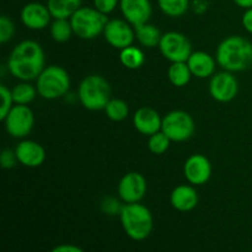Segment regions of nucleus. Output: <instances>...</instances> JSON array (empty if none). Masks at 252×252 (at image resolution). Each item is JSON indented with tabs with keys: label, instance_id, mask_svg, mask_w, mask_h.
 Here are the masks:
<instances>
[{
	"label": "nucleus",
	"instance_id": "nucleus-1",
	"mask_svg": "<svg viewBox=\"0 0 252 252\" xmlns=\"http://www.w3.org/2000/svg\"><path fill=\"white\" fill-rule=\"evenodd\" d=\"M46 57L41 44L26 39L14 47L7 59V69L20 81L36 80L44 69Z\"/></svg>",
	"mask_w": 252,
	"mask_h": 252
},
{
	"label": "nucleus",
	"instance_id": "nucleus-2",
	"mask_svg": "<svg viewBox=\"0 0 252 252\" xmlns=\"http://www.w3.org/2000/svg\"><path fill=\"white\" fill-rule=\"evenodd\" d=\"M216 59L218 65L226 71L248 70L252 66V43L239 34L226 37L217 47Z\"/></svg>",
	"mask_w": 252,
	"mask_h": 252
},
{
	"label": "nucleus",
	"instance_id": "nucleus-3",
	"mask_svg": "<svg viewBox=\"0 0 252 252\" xmlns=\"http://www.w3.org/2000/svg\"><path fill=\"white\" fill-rule=\"evenodd\" d=\"M120 219L125 233L134 241H143L149 238L154 228L152 212L140 202L123 204Z\"/></svg>",
	"mask_w": 252,
	"mask_h": 252
},
{
	"label": "nucleus",
	"instance_id": "nucleus-4",
	"mask_svg": "<svg viewBox=\"0 0 252 252\" xmlns=\"http://www.w3.org/2000/svg\"><path fill=\"white\" fill-rule=\"evenodd\" d=\"M78 98L89 111L105 110L111 100L110 83L98 74H91L81 80L78 89Z\"/></svg>",
	"mask_w": 252,
	"mask_h": 252
},
{
	"label": "nucleus",
	"instance_id": "nucleus-5",
	"mask_svg": "<svg viewBox=\"0 0 252 252\" xmlns=\"http://www.w3.org/2000/svg\"><path fill=\"white\" fill-rule=\"evenodd\" d=\"M37 93L44 100H57L68 94L70 89V76L59 65L44 66L36 79Z\"/></svg>",
	"mask_w": 252,
	"mask_h": 252
},
{
	"label": "nucleus",
	"instance_id": "nucleus-6",
	"mask_svg": "<svg viewBox=\"0 0 252 252\" xmlns=\"http://www.w3.org/2000/svg\"><path fill=\"white\" fill-rule=\"evenodd\" d=\"M69 20L74 34L81 39L96 38L98 34L103 33V30L108 22L107 15L102 14L95 7L88 6H81Z\"/></svg>",
	"mask_w": 252,
	"mask_h": 252
},
{
	"label": "nucleus",
	"instance_id": "nucleus-7",
	"mask_svg": "<svg viewBox=\"0 0 252 252\" xmlns=\"http://www.w3.org/2000/svg\"><path fill=\"white\" fill-rule=\"evenodd\" d=\"M161 130L171 142L182 143L191 139L196 130V125L189 112L174 110L162 117Z\"/></svg>",
	"mask_w": 252,
	"mask_h": 252
},
{
	"label": "nucleus",
	"instance_id": "nucleus-8",
	"mask_svg": "<svg viewBox=\"0 0 252 252\" xmlns=\"http://www.w3.org/2000/svg\"><path fill=\"white\" fill-rule=\"evenodd\" d=\"M2 122L10 137L24 139L33 129V111L29 107V105H14Z\"/></svg>",
	"mask_w": 252,
	"mask_h": 252
},
{
	"label": "nucleus",
	"instance_id": "nucleus-9",
	"mask_svg": "<svg viewBox=\"0 0 252 252\" xmlns=\"http://www.w3.org/2000/svg\"><path fill=\"white\" fill-rule=\"evenodd\" d=\"M159 49L164 58L171 63L187 62V59L192 54V46L189 39L184 33L177 31H170L162 34Z\"/></svg>",
	"mask_w": 252,
	"mask_h": 252
},
{
	"label": "nucleus",
	"instance_id": "nucleus-10",
	"mask_svg": "<svg viewBox=\"0 0 252 252\" xmlns=\"http://www.w3.org/2000/svg\"><path fill=\"white\" fill-rule=\"evenodd\" d=\"M117 193L123 203H138L147 193V180L140 172H127L118 182Z\"/></svg>",
	"mask_w": 252,
	"mask_h": 252
},
{
	"label": "nucleus",
	"instance_id": "nucleus-11",
	"mask_svg": "<svg viewBox=\"0 0 252 252\" xmlns=\"http://www.w3.org/2000/svg\"><path fill=\"white\" fill-rule=\"evenodd\" d=\"M103 37L111 47L121 51L126 47L132 46L134 42V26H132L127 20H108L107 25L103 30Z\"/></svg>",
	"mask_w": 252,
	"mask_h": 252
},
{
	"label": "nucleus",
	"instance_id": "nucleus-12",
	"mask_svg": "<svg viewBox=\"0 0 252 252\" xmlns=\"http://www.w3.org/2000/svg\"><path fill=\"white\" fill-rule=\"evenodd\" d=\"M239 81L231 71H219L211 78L209 94L218 102H230L238 96Z\"/></svg>",
	"mask_w": 252,
	"mask_h": 252
},
{
	"label": "nucleus",
	"instance_id": "nucleus-13",
	"mask_svg": "<svg viewBox=\"0 0 252 252\" xmlns=\"http://www.w3.org/2000/svg\"><path fill=\"white\" fill-rule=\"evenodd\" d=\"M184 175L189 185L203 186L211 180L212 164L203 154H192L184 165Z\"/></svg>",
	"mask_w": 252,
	"mask_h": 252
},
{
	"label": "nucleus",
	"instance_id": "nucleus-14",
	"mask_svg": "<svg viewBox=\"0 0 252 252\" xmlns=\"http://www.w3.org/2000/svg\"><path fill=\"white\" fill-rule=\"evenodd\" d=\"M20 17H21L24 26L30 30H34V31H39V30H44L46 27H48L51 20L53 19L47 5L36 1L25 5L20 12Z\"/></svg>",
	"mask_w": 252,
	"mask_h": 252
},
{
	"label": "nucleus",
	"instance_id": "nucleus-15",
	"mask_svg": "<svg viewBox=\"0 0 252 252\" xmlns=\"http://www.w3.org/2000/svg\"><path fill=\"white\" fill-rule=\"evenodd\" d=\"M120 9L125 20L134 27L149 22L153 14L149 0H120Z\"/></svg>",
	"mask_w": 252,
	"mask_h": 252
},
{
	"label": "nucleus",
	"instance_id": "nucleus-16",
	"mask_svg": "<svg viewBox=\"0 0 252 252\" xmlns=\"http://www.w3.org/2000/svg\"><path fill=\"white\" fill-rule=\"evenodd\" d=\"M15 153L20 164L30 169L41 166L46 160V150L34 140H21L15 148Z\"/></svg>",
	"mask_w": 252,
	"mask_h": 252
},
{
	"label": "nucleus",
	"instance_id": "nucleus-17",
	"mask_svg": "<svg viewBox=\"0 0 252 252\" xmlns=\"http://www.w3.org/2000/svg\"><path fill=\"white\" fill-rule=\"evenodd\" d=\"M162 118L160 117L159 112L152 107L138 108L133 115V126L135 129L143 135H153L157 132L161 130Z\"/></svg>",
	"mask_w": 252,
	"mask_h": 252
},
{
	"label": "nucleus",
	"instance_id": "nucleus-18",
	"mask_svg": "<svg viewBox=\"0 0 252 252\" xmlns=\"http://www.w3.org/2000/svg\"><path fill=\"white\" fill-rule=\"evenodd\" d=\"M170 202L176 211L186 213L196 208L199 202V197L193 185H180L172 189L170 194Z\"/></svg>",
	"mask_w": 252,
	"mask_h": 252
},
{
	"label": "nucleus",
	"instance_id": "nucleus-19",
	"mask_svg": "<svg viewBox=\"0 0 252 252\" xmlns=\"http://www.w3.org/2000/svg\"><path fill=\"white\" fill-rule=\"evenodd\" d=\"M217 59L211 54L203 51L192 52L187 59V65L191 70L192 75L198 79H207L213 76L217 66Z\"/></svg>",
	"mask_w": 252,
	"mask_h": 252
},
{
	"label": "nucleus",
	"instance_id": "nucleus-20",
	"mask_svg": "<svg viewBox=\"0 0 252 252\" xmlns=\"http://www.w3.org/2000/svg\"><path fill=\"white\" fill-rule=\"evenodd\" d=\"M135 32V39L138 43L144 48H155L159 47L160 39H161L162 34L160 33L159 29L155 25L145 22V24L139 25V26L134 27Z\"/></svg>",
	"mask_w": 252,
	"mask_h": 252
},
{
	"label": "nucleus",
	"instance_id": "nucleus-21",
	"mask_svg": "<svg viewBox=\"0 0 252 252\" xmlns=\"http://www.w3.org/2000/svg\"><path fill=\"white\" fill-rule=\"evenodd\" d=\"M53 19H70L81 7V0H47Z\"/></svg>",
	"mask_w": 252,
	"mask_h": 252
},
{
	"label": "nucleus",
	"instance_id": "nucleus-22",
	"mask_svg": "<svg viewBox=\"0 0 252 252\" xmlns=\"http://www.w3.org/2000/svg\"><path fill=\"white\" fill-rule=\"evenodd\" d=\"M192 73L189 70L187 62H176L171 63V65L167 69V78L170 83L176 88H184L191 81Z\"/></svg>",
	"mask_w": 252,
	"mask_h": 252
},
{
	"label": "nucleus",
	"instance_id": "nucleus-23",
	"mask_svg": "<svg viewBox=\"0 0 252 252\" xmlns=\"http://www.w3.org/2000/svg\"><path fill=\"white\" fill-rule=\"evenodd\" d=\"M120 62L125 68L135 70L144 64L145 56L139 47H135L132 44V46L121 49Z\"/></svg>",
	"mask_w": 252,
	"mask_h": 252
},
{
	"label": "nucleus",
	"instance_id": "nucleus-24",
	"mask_svg": "<svg viewBox=\"0 0 252 252\" xmlns=\"http://www.w3.org/2000/svg\"><path fill=\"white\" fill-rule=\"evenodd\" d=\"M11 94L15 105H30L38 95L36 86L31 85L29 81H21L16 84L11 89Z\"/></svg>",
	"mask_w": 252,
	"mask_h": 252
},
{
	"label": "nucleus",
	"instance_id": "nucleus-25",
	"mask_svg": "<svg viewBox=\"0 0 252 252\" xmlns=\"http://www.w3.org/2000/svg\"><path fill=\"white\" fill-rule=\"evenodd\" d=\"M103 111H105L108 120L113 121V122H122L129 115V106L125 100L111 98Z\"/></svg>",
	"mask_w": 252,
	"mask_h": 252
},
{
	"label": "nucleus",
	"instance_id": "nucleus-26",
	"mask_svg": "<svg viewBox=\"0 0 252 252\" xmlns=\"http://www.w3.org/2000/svg\"><path fill=\"white\" fill-rule=\"evenodd\" d=\"M74 34L69 19H54L51 24V36L58 43L68 42Z\"/></svg>",
	"mask_w": 252,
	"mask_h": 252
},
{
	"label": "nucleus",
	"instance_id": "nucleus-27",
	"mask_svg": "<svg viewBox=\"0 0 252 252\" xmlns=\"http://www.w3.org/2000/svg\"><path fill=\"white\" fill-rule=\"evenodd\" d=\"M160 10L169 17H180L189 10V0H158Z\"/></svg>",
	"mask_w": 252,
	"mask_h": 252
},
{
	"label": "nucleus",
	"instance_id": "nucleus-28",
	"mask_svg": "<svg viewBox=\"0 0 252 252\" xmlns=\"http://www.w3.org/2000/svg\"><path fill=\"white\" fill-rule=\"evenodd\" d=\"M170 144H171V140L166 137V134L162 130H159L155 134L150 135L149 139H148V149L155 155H161L165 152H167Z\"/></svg>",
	"mask_w": 252,
	"mask_h": 252
},
{
	"label": "nucleus",
	"instance_id": "nucleus-29",
	"mask_svg": "<svg viewBox=\"0 0 252 252\" xmlns=\"http://www.w3.org/2000/svg\"><path fill=\"white\" fill-rule=\"evenodd\" d=\"M0 97H1V106H0V120H4L7 113L15 105L12 94L10 89H7L5 85H0Z\"/></svg>",
	"mask_w": 252,
	"mask_h": 252
},
{
	"label": "nucleus",
	"instance_id": "nucleus-30",
	"mask_svg": "<svg viewBox=\"0 0 252 252\" xmlns=\"http://www.w3.org/2000/svg\"><path fill=\"white\" fill-rule=\"evenodd\" d=\"M15 34V24L10 17L0 16V42L2 44L7 43Z\"/></svg>",
	"mask_w": 252,
	"mask_h": 252
},
{
	"label": "nucleus",
	"instance_id": "nucleus-31",
	"mask_svg": "<svg viewBox=\"0 0 252 252\" xmlns=\"http://www.w3.org/2000/svg\"><path fill=\"white\" fill-rule=\"evenodd\" d=\"M0 162H1V167L4 170L14 169L15 165L19 162L15 150H11V149L2 150L1 155H0Z\"/></svg>",
	"mask_w": 252,
	"mask_h": 252
},
{
	"label": "nucleus",
	"instance_id": "nucleus-32",
	"mask_svg": "<svg viewBox=\"0 0 252 252\" xmlns=\"http://www.w3.org/2000/svg\"><path fill=\"white\" fill-rule=\"evenodd\" d=\"M118 4H120V0H94V7L105 15L115 11Z\"/></svg>",
	"mask_w": 252,
	"mask_h": 252
},
{
	"label": "nucleus",
	"instance_id": "nucleus-33",
	"mask_svg": "<svg viewBox=\"0 0 252 252\" xmlns=\"http://www.w3.org/2000/svg\"><path fill=\"white\" fill-rule=\"evenodd\" d=\"M101 208H102V211L106 214L115 216V214H120L122 206H120V203L115 198H112V197H106L102 201V203H101Z\"/></svg>",
	"mask_w": 252,
	"mask_h": 252
},
{
	"label": "nucleus",
	"instance_id": "nucleus-34",
	"mask_svg": "<svg viewBox=\"0 0 252 252\" xmlns=\"http://www.w3.org/2000/svg\"><path fill=\"white\" fill-rule=\"evenodd\" d=\"M51 252H84V250L73 244H62L52 249Z\"/></svg>",
	"mask_w": 252,
	"mask_h": 252
},
{
	"label": "nucleus",
	"instance_id": "nucleus-35",
	"mask_svg": "<svg viewBox=\"0 0 252 252\" xmlns=\"http://www.w3.org/2000/svg\"><path fill=\"white\" fill-rule=\"evenodd\" d=\"M241 24H243L244 29L252 34V7L248 9L243 15V19H241Z\"/></svg>",
	"mask_w": 252,
	"mask_h": 252
},
{
	"label": "nucleus",
	"instance_id": "nucleus-36",
	"mask_svg": "<svg viewBox=\"0 0 252 252\" xmlns=\"http://www.w3.org/2000/svg\"><path fill=\"white\" fill-rule=\"evenodd\" d=\"M239 7H243V9H251L252 7V0H233Z\"/></svg>",
	"mask_w": 252,
	"mask_h": 252
}]
</instances>
